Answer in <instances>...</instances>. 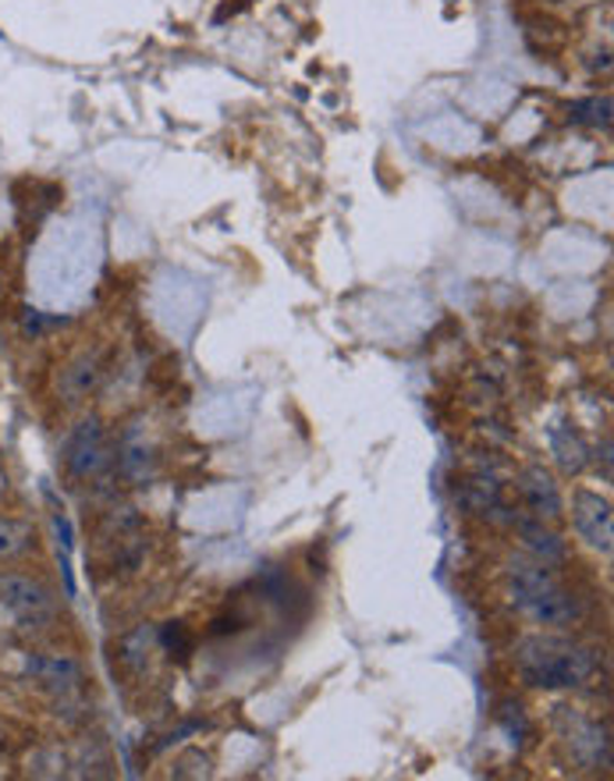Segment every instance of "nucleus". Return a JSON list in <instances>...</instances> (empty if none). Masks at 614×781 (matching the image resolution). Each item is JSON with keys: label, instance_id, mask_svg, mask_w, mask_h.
Returning <instances> with one entry per match:
<instances>
[{"label": "nucleus", "instance_id": "f257e3e1", "mask_svg": "<svg viewBox=\"0 0 614 781\" xmlns=\"http://www.w3.org/2000/svg\"><path fill=\"white\" fill-rule=\"evenodd\" d=\"M519 675L526 685L536 689H580L597 675V653L557 635H533L515 653Z\"/></svg>", "mask_w": 614, "mask_h": 781}, {"label": "nucleus", "instance_id": "f03ea898", "mask_svg": "<svg viewBox=\"0 0 614 781\" xmlns=\"http://www.w3.org/2000/svg\"><path fill=\"white\" fill-rule=\"evenodd\" d=\"M515 608L540 625H572L580 622V597L557 583L547 561H519L512 569Z\"/></svg>", "mask_w": 614, "mask_h": 781}, {"label": "nucleus", "instance_id": "7ed1b4c3", "mask_svg": "<svg viewBox=\"0 0 614 781\" xmlns=\"http://www.w3.org/2000/svg\"><path fill=\"white\" fill-rule=\"evenodd\" d=\"M0 608H4L22 629L53 625V614H58L53 593L22 572H0Z\"/></svg>", "mask_w": 614, "mask_h": 781}, {"label": "nucleus", "instance_id": "20e7f679", "mask_svg": "<svg viewBox=\"0 0 614 781\" xmlns=\"http://www.w3.org/2000/svg\"><path fill=\"white\" fill-rule=\"evenodd\" d=\"M111 465V451H107L103 430L97 420L79 423L71 430V438L64 444V469L71 480H97L100 472Z\"/></svg>", "mask_w": 614, "mask_h": 781}, {"label": "nucleus", "instance_id": "39448f33", "mask_svg": "<svg viewBox=\"0 0 614 781\" xmlns=\"http://www.w3.org/2000/svg\"><path fill=\"white\" fill-rule=\"evenodd\" d=\"M26 671L43 689H50L61 703L76 700L85 685L82 664L76 658H68V653H32V658L26 661Z\"/></svg>", "mask_w": 614, "mask_h": 781}, {"label": "nucleus", "instance_id": "423d86ee", "mask_svg": "<svg viewBox=\"0 0 614 781\" xmlns=\"http://www.w3.org/2000/svg\"><path fill=\"white\" fill-rule=\"evenodd\" d=\"M572 522H575V533H580L590 543V548L611 554V504L601 494L575 490V498H572Z\"/></svg>", "mask_w": 614, "mask_h": 781}, {"label": "nucleus", "instance_id": "0eeeda50", "mask_svg": "<svg viewBox=\"0 0 614 781\" xmlns=\"http://www.w3.org/2000/svg\"><path fill=\"white\" fill-rule=\"evenodd\" d=\"M519 490H522V498H526L530 512H533L536 519L554 522L557 515H562V498H557V487H554V480H551L547 469L530 465L526 472H522Z\"/></svg>", "mask_w": 614, "mask_h": 781}, {"label": "nucleus", "instance_id": "6e6552de", "mask_svg": "<svg viewBox=\"0 0 614 781\" xmlns=\"http://www.w3.org/2000/svg\"><path fill=\"white\" fill-rule=\"evenodd\" d=\"M100 359L97 356H79L71 367L61 373V394L68 402H82V398L100 384Z\"/></svg>", "mask_w": 614, "mask_h": 781}, {"label": "nucleus", "instance_id": "1a4fd4ad", "mask_svg": "<svg viewBox=\"0 0 614 781\" xmlns=\"http://www.w3.org/2000/svg\"><path fill=\"white\" fill-rule=\"evenodd\" d=\"M519 533L536 551V558L547 561V565H551V561H562L565 558V543L547 530L544 519H522L519 522Z\"/></svg>", "mask_w": 614, "mask_h": 781}, {"label": "nucleus", "instance_id": "9d476101", "mask_svg": "<svg viewBox=\"0 0 614 781\" xmlns=\"http://www.w3.org/2000/svg\"><path fill=\"white\" fill-rule=\"evenodd\" d=\"M36 548V530L22 519H8L0 515V561L22 558Z\"/></svg>", "mask_w": 614, "mask_h": 781}, {"label": "nucleus", "instance_id": "9b49d317", "mask_svg": "<svg viewBox=\"0 0 614 781\" xmlns=\"http://www.w3.org/2000/svg\"><path fill=\"white\" fill-rule=\"evenodd\" d=\"M164 647L171 650V658H174V653H178V658H185V653L192 650V635L185 632V625L171 622L168 632H164Z\"/></svg>", "mask_w": 614, "mask_h": 781}, {"label": "nucleus", "instance_id": "f8f14e48", "mask_svg": "<svg viewBox=\"0 0 614 781\" xmlns=\"http://www.w3.org/2000/svg\"><path fill=\"white\" fill-rule=\"evenodd\" d=\"M551 4H562V0H551Z\"/></svg>", "mask_w": 614, "mask_h": 781}]
</instances>
